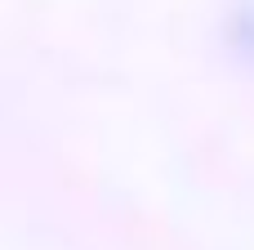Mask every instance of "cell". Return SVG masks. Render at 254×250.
Wrapping results in <instances>:
<instances>
[{
  "label": "cell",
  "mask_w": 254,
  "mask_h": 250,
  "mask_svg": "<svg viewBox=\"0 0 254 250\" xmlns=\"http://www.w3.org/2000/svg\"><path fill=\"white\" fill-rule=\"evenodd\" d=\"M223 40H228V54H232L241 67H254V0H241V4L228 13Z\"/></svg>",
  "instance_id": "cell-1"
}]
</instances>
